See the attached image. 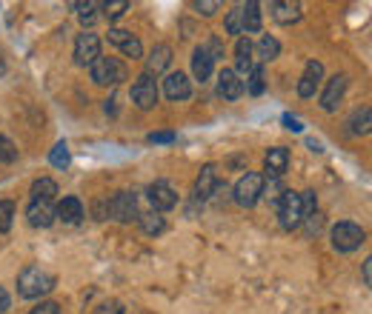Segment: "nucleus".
<instances>
[{
	"label": "nucleus",
	"instance_id": "19",
	"mask_svg": "<svg viewBox=\"0 0 372 314\" xmlns=\"http://www.w3.org/2000/svg\"><path fill=\"white\" fill-rule=\"evenodd\" d=\"M235 66H238V72H246V74L252 72V66H255V46H252L250 37H238V43H235Z\"/></svg>",
	"mask_w": 372,
	"mask_h": 314
},
{
	"label": "nucleus",
	"instance_id": "8",
	"mask_svg": "<svg viewBox=\"0 0 372 314\" xmlns=\"http://www.w3.org/2000/svg\"><path fill=\"white\" fill-rule=\"evenodd\" d=\"M132 103L138 109H143V112L146 109H155V103H158V83L146 72L132 83Z\"/></svg>",
	"mask_w": 372,
	"mask_h": 314
},
{
	"label": "nucleus",
	"instance_id": "10",
	"mask_svg": "<svg viewBox=\"0 0 372 314\" xmlns=\"http://www.w3.org/2000/svg\"><path fill=\"white\" fill-rule=\"evenodd\" d=\"M146 195H149V203H152L155 211H169V209L178 206V195L167 181H155Z\"/></svg>",
	"mask_w": 372,
	"mask_h": 314
},
{
	"label": "nucleus",
	"instance_id": "38",
	"mask_svg": "<svg viewBox=\"0 0 372 314\" xmlns=\"http://www.w3.org/2000/svg\"><path fill=\"white\" fill-rule=\"evenodd\" d=\"M175 140V131H152L149 134V143H172Z\"/></svg>",
	"mask_w": 372,
	"mask_h": 314
},
{
	"label": "nucleus",
	"instance_id": "21",
	"mask_svg": "<svg viewBox=\"0 0 372 314\" xmlns=\"http://www.w3.org/2000/svg\"><path fill=\"white\" fill-rule=\"evenodd\" d=\"M212 69H215V60L206 55L203 46H198L195 55H192V72H195V77H198L200 83H206V80L212 77Z\"/></svg>",
	"mask_w": 372,
	"mask_h": 314
},
{
	"label": "nucleus",
	"instance_id": "23",
	"mask_svg": "<svg viewBox=\"0 0 372 314\" xmlns=\"http://www.w3.org/2000/svg\"><path fill=\"white\" fill-rule=\"evenodd\" d=\"M32 200H44V203H52L55 195H58V183L52 181V177H40V181L32 183Z\"/></svg>",
	"mask_w": 372,
	"mask_h": 314
},
{
	"label": "nucleus",
	"instance_id": "18",
	"mask_svg": "<svg viewBox=\"0 0 372 314\" xmlns=\"http://www.w3.org/2000/svg\"><path fill=\"white\" fill-rule=\"evenodd\" d=\"M169 63H172V49L167 46V43H158V46L152 49V55L146 58V74L155 77L160 72H167Z\"/></svg>",
	"mask_w": 372,
	"mask_h": 314
},
{
	"label": "nucleus",
	"instance_id": "25",
	"mask_svg": "<svg viewBox=\"0 0 372 314\" xmlns=\"http://www.w3.org/2000/svg\"><path fill=\"white\" fill-rule=\"evenodd\" d=\"M278 55H281V43H278L275 37L264 34L261 43H258V58H261V63H269V60H275Z\"/></svg>",
	"mask_w": 372,
	"mask_h": 314
},
{
	"label": "nucleus",
	"instance_id": "35",
	"mask_svg": "<svg viewBox=\"0 0 372 314\" xmlns=\"http://www.w3.org/2000/svg\"><path fill=\"white\" fill-rule=\"evenodd\" d=\"M75 9H80V23L84 26L95 23V4H75Z\"/></svg>",
	"mask_w": 372,
	"mask_h": 314
},
{
	"label": "nucleus",
	"instance_id": "34",
	"mask_svg": "<svg viewBox=\"0 0 372 314\" xmlns=\"http://www.w3.org/2000/svg\"><path fill=\"white\" fill-rule=\"evenodd\" d=\"M298 203H301V214H304V220H307L309 214H315V209H318L315 192H301V195H298Z\"/></svg>",
	"mask_w": 372,
	"mask_h": 314
},
{
	"label": "nucleus",
	"instance_id": "14",
	"mask_svg": "<svg viewBox=\"0 0 372 314\" xmlns=\"http://www.w3.org/2000/svg\"><path fill=\"white\" fill-rule=\"evenodd\" d=\"M26 217H29V226L34 229H49L55 223V206L52 203H44V200H32L29 209H26Z\"/></svg>",
	"mask_w": 372,
	"mask_h": 314
},
{
	"label": "nucleus",
	"instance_id": "27",
	"mask_svg": "<svg viewBox=\"0 0 372 314\" xmlns=\"http://www.w3.org/2000/svg\"><path fill=\"white\" fill-rule=\"evenodd\" d=\"M246 89V92H250V95H264V66H252V72H250V83H246L243 86Z\"/></svg>",
	"mask_w": 372,
	"mask_h": 314
},
{
	"label": "nucleus",
	"instance_id": "17",
	"mask_svg": "<svg viewBox=\"0 0 372 314\" xmlns=\"http://www.w3.org/2000/svg\"><path fill=\"white\" fill-rule=\"evenodd\" d=\"M218 95H221L224 100H238V98L243 95V80H240L232 69H224V72L218 74Z\"/></svg>",
	"mask_w": 372,
	"mask_h": 314
},
{
	"label": "nucleus",
	"instance_id": "24",
	"mask_svg": "<svg viewBox=\"0 0 372 314\" xmlns=\"http://www.w3.org/2000/svg\"><path fill=\"white\" fill-rule=\"evenodd\" d=\"M240 18H243V32H261V6L255 0L240 6Z\"/></svg>",
	"mask_w": 372,
	"mask_h": 314
},
{
	"label": "nucleus",
	"instance_id": "43",
	"mask_svg": "<svg viewBox=\"0 0 372 314\" xmlns=\"http://www.w3.org/2000/svg\"><path fill=\"white\" fill-rule=\"evenodd\" d=\"M12 306V300H9V294H6V289L4 286H0V314H4L6 308Z\"/></svg>",
	"mask_w": 372,
	"mask_h": 314
},
{
	"label": "nucleus",
	"instance_id": "37",
	"mask_svg": "<svg viewBox=\"0 0 372 314\" xmlns=\"http://www.w3.org/2000/svg\"><path fill=\"white\" fill-rule=\"evenodd\" d=\"M203 49H206V55H210L212 60H221V58H224V43H221L218 37H212V40H210V43H206V46H203Z\"/></svg>",
	"mask_w": 372,
	"mask_h": 314
},
{
	"label": "nucleus",
	"instance_id": "26",
	"mask_svg": "<svg viewBox=\"0 0 372 314\" xmlns=\"http://www.w3.org/2000/svg\"><path fill=\"white\" fill-rule=\"evenodd\" d=\"M138 220H141V226H143V232H146V235H160L163 229H167V223H163V217H160L158 211L141 214Z\"/></svg>",
	"mask_w": 372,
	"mask_h": 314
},
{
	"label": "nucleus",
	"instance_id": "12",
	"mask_svg": "<svg viewBox=\"0 0 372 314\" xmlns=\"http://www.w3.org/2000/svg\"><path fill=\"white\" fill-rule=\"evenodd\" d=\"M163 95H167L169 100H189L192 95V83L184 72H172L163 77Z\"/></svg>",
	"mask_w": 372,
	"mask_h": 314
},
{
	"label": "nucleus",
	"instance_id": "33",
	"mask_svg": "<svg viewBox=\"0 0 372 314\" xmlns=\"http://www.w3.org/2000/svg\"><path fill=\"white\" fill-rule=\"evenodd\" d=\"M243 32V18H240V6H235L226 15V34H240Z\"/></svg>",
	"mask_w": 372,
	"mask_h": 314
},
{
	"label": "nucleus",
	"instance_id": "7",
	"mask_svg": "<svg viewBox=\"0 0 372 314\" xmlns=\"http://www.w3.org/2000/svg\"><path fill=\"white\" fill-rule=\"evenodd\" d=\"M101 58V37L95 32H84L75 40V63L77 66H92Z\"/></svg>",
	"mask_w": 372,
	"mask_h": 314
},
{
	"label": "nucleus",
	"instance_id": "29",
	"mask_svg": "<svg viewBox=\"0 0 372 314\" xmlns=\"http://www.w3.org/2000/svg\"><path fill=\"white\" fill-rule=\"evenodd\" d=\"M49 163L55 166V169H66L69 163H72V155H69V146L60 140L55 149H52V155H49Z\"/></svg>",
	"mask_w": 372,
	"mask_h": 314
},
{
	"label": "nucleus",
	"instance_id": "3",
	"mask_svg": "<svg viewBox=\"0 0 372 314\" xmlns=\"http://www.w3.org/2000/svg\"><path fill=\"white\" fill-rule=\"evenodd\" d=\"M89 74L98 86H117L127 80V66H123L117 58H98L92 66H89Z\"/></svg>",
	"mask_w": 372,
	"mask_h": 314
},
{
	"label": "nucleus",
	"instance_id": "22",
	"mask_svg": "<svg viewBox=\"0 0 372 314\" xmlns=\"http://www.w3.org/2000/svg\"><path fill=\"white\" fill-rule=\"evenodd\" d=\"M286 166H289V152L283 149V146H275V149H269L267 152V174L269 177H278L286 171Z\"/></svg>",
	"mask_w": 372,
	"mask_h": 314
},
{
	"label": "nucleus",
	"instance_id": "39",
	"mask_svg": "<svg viewBox=\"0 0 372 314\" xmlns=\"http://www.w3.org/2000/svg\"><path fill=\"white\" fill-rule=\"evenodd\" d=\"M32 314H60V306L49 300V303H40L37 308H32Z\"/></svg>",
	"mask_w": 372,
	"mask_h": 314
},
{
	"label": "nucleus",
	"instance_id": "6",
	"mask_svg": "<svg viewBox=\"0 0 372 314\" xmlns=\"http://www.w3.org/2000/svg\"><path fill=\"white\" fill-rule=\"evenodd\" d=\"M106 206H109V214H112L117 223H132V220L141 217V211H138V197H135L132 192H117Z\"/></svg>",
	"mask_w": 372,
	"mask_h": 314
},
{
	"label": "nucleus",
	"instance_id": "42",
	"mask_svg": "<svg viewBox=\"0 0 372 314\" xmlns=\"http://www.w3.org/2000/svg\"><path fill=\"white\" fill-rule=\"evenodd\" d=\"M98 314H123V308H120L117 303H109V306H101Z\"/></svg>",
	"mask_w": 372,
	"mask_h": 314
},
{
	"label": "nucleus",
	"instance_id": "2",
	"mask_svg": "<svg viewBox=\"0 0 372 314\" xmlns=\"http://www.w3.org/2000/svg\"><path fill=\"white\" fill-rule=\"evenodd\" d=\"M264 186H267V177H264V174H258V171H246V174L240 177V181L235 183L232 197H235V203H238V206L252 209V206L261 200Z\"/></svg>",
	"mask_w": 372,
	"mask_h": 314
},
{
	"label": "nucleus",
	"instance_id": "36",
	"mask_svg": "<svg viewBox=\"0 0 372 314\" xmlns=\"http://www.w3.org/2000/svg\"><path fill=\"white\" fill-rule=\"evenodd\" d=\"M195 9H198L203 18H212V15L221 9V4H218V0H198V4H195Z\"/></svg>",
	"mask_w": 372,
	"mask_h": 314
},
{
	"label": "nucleus",
	"instance_id": "4",
	"mask_svg": "<svg viewBox=\"0 0 372 314\" xmlns=\"http://www.w3.org/2000/svg\"><path fill=\"white\" fill-rule=\"evenodd\" d=\"M366 240V232L358 226V223H349V220H344V223H338V226H333V249L335 251H355V249H361V243Z\"/></svg>",
	"mask_w": 372,
	"mask_h": 314
},
{
	"label": "nucleus",
	"instance_id": "5",
	"mask_svg": "<svg viewBox=\"0 0 372 314\" xmlns=\"http://www.w3.org/2000/svg\"><path fill=\"white\" fill-rule=\"evenodd\" d=\"M275 211H278V220L283 229H295L304 223V214H301V203H298V192H283L278 200H275Z\"/></svg>",
	"mask_w": 372,
	"mask_h": 314
},
{
	"label": "nucleus",
	"instance_id": "13",
	"mask_svg": "<svg viewBox=\"0 0 372 314\" xmlns=\"http://www.w3.org/2000/svg\"><path fill=\"white\" fill-rule=\"evenodd\" d=\"M218 189H221L218 169H215L212 163H210V166H203L200 174H198V181H195V197H198V200H210Z\"/></svg>",
	"mask_w": 372,
	"mask_h": 314
},
{
	"label": "nucleus",
	"instance_id": "41",
	"mask_svg": "<svg viewBox=\"0 0 372 314\" xmlns=\"http://www.w3.org/2000/svg\"><path fill=\"white\" fill-rule=\"evenodd\" d=\"M364 283H366V286H372V257H366V260H364Z\"/></svg>",
	"mask_w": 372,
	"mask_h": 314
},
{
	"label": "nucleus",
	"instance_id": "20",
	"mask_svg": "<svg viewBox=\"0 0 372 314\" xmlns=\"http://www.w3.org/2000/svg\"><path fill=\"white\" fill-rule=\"evenodd\" d=\"M272 18L281 26H293V23L301 20V4H293V0H278V4H272Z\"/></svg>",
	"mask_w": 372,
	"mask_h": 314
},
{
	"label": "nucleus",
	"instance_id": "15",
	"mask_svg": "<svg viewBox=\"0 0 372 314\" xmlns=\"http://www.w3.org/2000/svg\"><path fill=\"white\" fill-rule=\"evenodd\" d=\"M55 220H63L66 226H77L84 220V203L77 197H63L58 206H55Z\"/></svg>",
	"mask_w": 372,
	"mask_h": 314
},
{
	"label": "nucleus",
	"instance_id": "28",
	"mask_svg": "<svg viewBox=\"0 0 372 314\" xmlns=\"http://www.w3.org/2000/svg\"><path fill=\"white\" fill-rule=\"evenodd\" d=\"M12 220H15V203L0 200V235H6L12 229Z\"/></svg>",
	"mask_w": 372,
	"mask_h": 314
},
{
	"label": "nucleus",
	"instance_id": "31",
	"mask_svg": "<svg viewBox=\"0 0 372 314\" xmlns=\"http://www.w3.org/2000/svg\"><path fill=\"white\" fill-rule=\"evenodd\" d=\"M101 9H103V15L109 20H117L123 12L129 9V0H109V4H101Z\"/></svg>",
	"mask_w": 372,
	"mask_h": 314
},
{
	"label": "nucleus",
	"instance_id": "16",
	"mask_svg": "<svg viewBox=\"0 0 372 314\" xmlns=\"http://www.w3.org/2000/svg\"><path fill=\"white\" fill-rule=\"evenodd\" d=\"M321 77H323V66L318 60H309L307 69H304V74H301V80H298V95L301 98H312L318 83H321Z\"/></svg>",
	"mask_w": 372,
	"mask_h": 314
},
{
	"label": "nucleus",
	"instance_id": "11",
	"mask_svg": "<svg viewBox=\"0 0 372 314\" xmlns=\"http://www.w3.org/2000/svg\"><path fill=\"white\" fill-rule=\"evenodd\" d=\"M109 43H115V46L127 55V58H132V60H138V58H143V46H141V40L132 34V32H123V29H109Z\"/></svg>",
	"mask_w": 372,
	"mask_h": 314
},
{
	"label": "nucleus",
	"instance_id": "30",
	"mask_svg": "<svg viewBox=\"0 0 372 314\" xmlns=\"http://www.w3.org/2000/svg\"><path fill=\"white\" fill-rule=\"evenodd\" d=\"M349 126H352V129H349L352 134H366V131H369V109H366V106L358 109V112L352 115V123H349Z\"/></svg>",
	"mask_w": 372,
	"mask_h": 314
},
{
	"label": "nucleus",
	"instance_id": "9",
	"mask_svg": "<svg viewBox=\"0 0 372 314\" xmlns=\"http://www.w3.org/2000/svg\"><path fill=\"white\" fill-rule=\"evenodd\" d=\"M347 86H349L347 74H335V77H329L326 89L321 92V109H323V112H335V109H338V103H341V100H344V95H347Z\"/></svg>",
	"mask_w": 372,
	"mask_h": 314
},
{
	"label": "nucleus",
	"instance_id": "32",
	"mask_svg": "<svg viewBox=\"0 0 372 314\" xmlns=\"http://www.w3.org/2000/svg\"><path fill=\"white\" fill-rule=\"evenodd\" d=\"M18 160V149H15V143L9 140V138H4L0 134V163H15Z\"/></svg>",
	"mask_w": 372,
	"mask_h": 314
},
{
	"label": "nucleus",
	"instance_id": "40",
	"mask_svg": "<svg viewBox=\"0 0 372 314\" xmlns=\"http://www.w3.org/2000/svg\"><path fill=\"white\" fill-rule=\"evenodd\" d=\"M283 126H286L289 131H301V129H304V123H301L298 117H293V115H283Z\"/></svg>",
	"mask_w": 372,
	"mask_h": 314
},
{
	"label": "nucleus",
	"instance_id": "1",
	"mask_svg": "<svg viewBox=\"0 0 372 314\" xmlns=\"http://www.w3.org/2000/svg\"><path fill=\"white\" fill-rule=\"evenodd\" d=\"M52 289H55V277L46 272V268H40V266H26L23 272L18 275V292L26 300H37V297L49 294Z\"/></svg>",
	"mask_w": 372,
	"mask_h": 314
}]
</instances>
